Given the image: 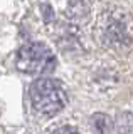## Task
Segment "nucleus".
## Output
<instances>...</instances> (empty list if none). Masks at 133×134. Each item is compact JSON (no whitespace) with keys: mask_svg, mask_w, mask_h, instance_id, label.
<instances>
[{"mask_svg":"<svg viewBox=\"0 0 133 134\" xmlns=\"http://www.w3.org/2000/svg\"><path fill=\"white\" fill-rule=\"evenodd\" d=\"M30 102L37 112L45 116H54L64 109L68 102V94L62 84L56 79L40 77L30 86Z\"/></svg>","mask_w":133,"mask_h":134,"instance_id":"obj_1","label":"nucleus"},{"mask_svg":"<svg viewBox=\"0 0 133 134\" xmlns=\"http://www.w3.org/2000/svg\"><path fill=\"white\" fill-rule=\"evenodd\" d=\"M15 65L19 70L32 75H42L47 74L56 67V55L47 45L34 42L27 44L17 52Z\"/></svg>","mask_w":133,"mask_h":134,"instance_id":"obj_2","label":"nucleus"},{"mask_svg":"<svg viewBox=\"0 0 133 134\" xmlns=\"http://www.w3.org/2000/svg\"><path fill=\"white\" fill-rule=\"evenodd\" d=\"M89 124H91V129H93L94 134H110L113 131V122H111V119L106 114H101V112L91 116Z\"/></svg>","mask_w":133,"mask_h":134,"instance_id":"obj_3","label":"nucleus"},{"mask_svg":"<svg viewBox=\"0 0 133 134\" xmlns=\"http://www.w3.org/2000/svg\"><path fill=\"white\" fill-rule=\"evenodd\" d=\"M125 37H126L125 27H121L120 24H113L111 27H108L106 32H105V40H106L108 45H116V44L121 45Z\"/></svg>","mask_w":133,"mask_h":134,"instance_id":"obj_4","label":"nucleus"},{"mask_svg":"<svg viewBox=\"0 0 133 134\" xmlns=\"http://www.w3.org/2000/svg\"><path fill=\"white\" fill-rule=\"evenodd\" d=\"M116 127L121 134L133 132V114H120L116 119Z\"/></svg>","mask_w":133,"mask_h":134,"instance_id":"obj_5","label":"nucleus"},{"mask_svg":"<svg viewBox=\"0 0 133 134\" xmlns=\"http://www.w3.org/2000/svg\"><path fill=\"white\" fill-rule=\"evenodd\" d=\"M52 134H79V131H78L76 127H71V126H64V127H59Z\"/></svg>","mask_w":133,"mask_h":134,"instance_id":"obj_6","label":"nucleus"}]
</instances>
